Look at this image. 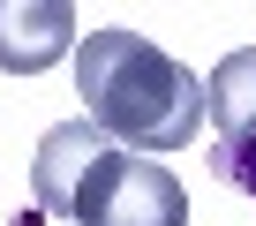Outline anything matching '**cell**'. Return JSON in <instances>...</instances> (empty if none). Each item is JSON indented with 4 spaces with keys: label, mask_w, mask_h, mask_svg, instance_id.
I'll list each match as a JSON object with an SVG mask.
<instances>
[{
    "label": "cell",
    "mask_w": 256,
    "mask_h": 226,
    "mask_svg": "<svg viewBox=\"0 0 256 226\" xmlns=\"http://www.w3.org/2000/svg\"><path fill=\"white\" fill-rule=\"evenodd\" d=\"M204 113H211V136L218 144H248L256 136V46L226 53L204 76Z\"/></svg>",
    "instance_id": "obj_5"
},
{
    "label": "cell",
    "mask_w": 256,
    "mask_h": 226,
    "mask_svg": "<svg viewBox=\"0 0 256 226\" xmlns=\"http://www.w3.org/2000/svg\"><path fill=\"white\" fill-rule=\"evenodd\" d=\"M76 90L83 121L120 151H181L204 128V76H188L174 53H158L136 30H90L76 46Z\"/></svg>",
    "instance_id": "obj_1"
},
{
    "label": "cell",
    "mask_w": 256,
    "mask_h": 226,
    "mask_svg": "<svg viewBox=\"0 0 256 226\" xmlns=\"http://www.w3.org/2000/svg\"><path fill=\"white\" fill-rule=\"evenodd\" d=\"M68 218H76V226H188V188H181L158 158L113 144V151L83 174Z\"/></svg>",
    "instance_id": "obj_2"
},
{
    "label": "cell",
    "mask_w": 256,
    "mask_h": 226,
    "mask_svg": "<svg viewBox=\"0 0 256 226\" xmlns=\"http://www.w3.org/2000/svg\"><path fill=\"white\" fill-rule=\"evenodd\" d=\"M106 151H113V144H106L90 121H60V128H46V136H38V158H30V196H38V218H68V211H76L83 174H90Z\"/></svg>",
    "instance_id": "obj_4"
},
{
    "label": "cell",
    "mask_w": 256,
    "mask_h": 226,
    "mask_svg": "<svg viewBox=\"0 0 256 226\" xmlns=\"http://www.w3.org/2000/svg\"><path fill=\"white\" fill-rule=\"evenodd\" d=\"M60 53H76L68 0H0V76H46Z\"/></svg>",
    "instance_id": "obj_3"
},
{
    "label": "cell",
    "mask_w": 256,
    "mask_h": 226,
    "mask_svg": "<svg viewBox=\"0 0 256 226\" xmlns=\"http://www.w3.org/2000/svg\"><path fill=\"white\" fill-rule=\"evenodd\" d=\"M211 174L256 204V136H248V144H211Z\"/></svg>",
    "instance_id": "obj_6"
}]
</instances>
